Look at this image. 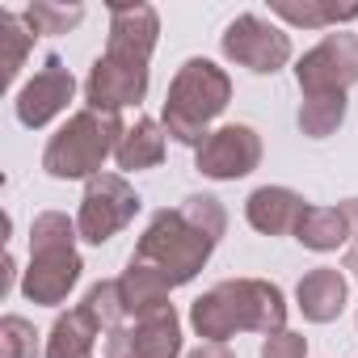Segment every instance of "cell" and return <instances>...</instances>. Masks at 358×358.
<instances>
[]
</instances>
